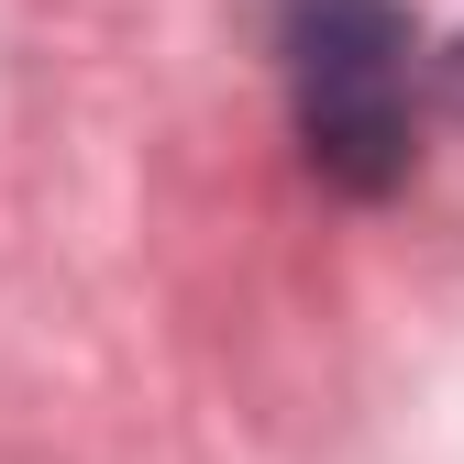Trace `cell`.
<instances>
[{
  "mask_svg": "<svg viewBox=\"0 0 464 464\" xmlns=\"http://www.w3.org/2000/svg\"><path fill=\"white\" fill-rule=\"evenodd\" d=\"M276 67L299 111V155L332 188H398L420 155V34L398 0H287L276 12Z\"/></svg>",
  "mask_w": 464,
  "mask_h": 464,
  "instance_id": "cell-1",
  "label": "cell"
},
{
  "mask_svg": "<svg viewBox=\"0 0 464 464\" xmlns=\"http://www.w3.org/2000/svg\"><path fill=\"white\" fill-rule=\"evenodd\" d=\"M453 89H464V55H453Z\"/></svg>",
  "mask_w": 464,
  "mask_h": 464,
  "instance_id": "cell-2",
  "label": "cell"
}]
</instances>
